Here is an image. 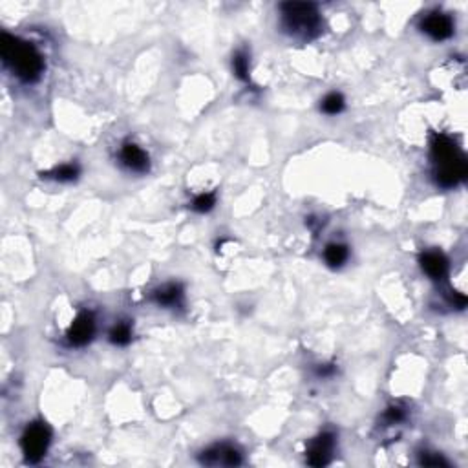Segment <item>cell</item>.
I'll use <instances>...</instances> for the list:
<instances>
[{"instance_id":"cell-1","label":"cell","mask_w":468,"mask_h":468,"mask_svg":"<svg viewBox=\"0 0 468 468\" xmlns=\"http://www.w3.org/2000/svg\"><path fill=\"white\" fill-rule=\"evenodd\" d=\"M0 48H2L4 63L15 72L17 77L26 83H32L41 77L42 70H44V61L33 44L22 41L19 37L4 33Z\"/></svg>"},{"instance_id":"cell-2","label":"cell","mask_w":468,"mask_h":468,"mask_svg":"<svg viewBox=\"0 0 468 468\" xmlns=\"http://www.w3.org/2000/svg\"><path fill=\"white\" fill-rule=\"evenodd\" d=\"M436 177L441 187H456L467 177V159L448 135H436L432 141Z\"/></svg>"},{"instance_id":"cell-3","label":"cell","mask_w":468,"mask_h":468,"mask_svg":"<svg viewBox=\"0 0 468 468\" xmlns=\"http://www.w3.org/2000/svg\"><path fill=\"white\" fill-rule=\"evenodd\" d=\"M284 26L289 33L304 39L315 37L320 30V15L313 4L307 2H287L282 6Z\"/></svg>"},{"instance_id":"cell-4","label":"cell","mask_w":468,"mask_h":468,"mask_svg":"<svg viewBox=\"0 0 468 468\" xmlns=\"http://www.w3.org/2000/svg\"><path fill=\"white\" fill-rule=\"evenodd\" d=\"M50 439H52V433H50V428L42 422H33L32 427L26 428V432L22 436V452H24V458L30 461V463H37L44 458L48 447H50Z\"/></svg>"},{"instance_id":"cell-5","label":"cell","mask_w":468,"mask_h":468,"mask_svg":"<svg viewBox=\"0 0 468 468\" xmlns=\"http://www.w3.org/2000/svg\"><path fill=\"white\" fill-rule=\"evenodd\" d=\"M199 461L208 467H236L242 463V454L231 445H216L205 450Z\"/></svg>"},{"instance_id":"cell-6","label":"cell","mask_w":468,"mask_h":468,"mask_svg":"<svg viewBox=\"0 0 468 468\" xmlns=\"http://www.w3.org/2000/svg\"><path fill=\"white\" fill-rule=\"evenodd\" d=\"M335 448V437L333 433L324 432L311 441L309 448H307V463L313 467H324L329 463L331 454Z\"/></svg>"},{"instance_id":"cell-7","label":"cell","mask_w":468,"mask_h":468,"mask_svg":"<svg viewBox=\"0 0 468 468\" xmlns=\"http://www.w3.org/2000/svg\"><path fill=\"white\" fill-rule=\"evenodd\" d=\"M95 333V320L92 313H81L68 329V340L73 346H84L88 344Z\"/></svg>"},{"instance_id":"cell-8","label":"cell","mask_w":468,"mask_h":468,"mask_svg":"<svg viewBox=\"0 0 468 468\" xmlns=\"http://www.w3.org/2000/svg\"><path fill=\"white\" fill-rule=\"evenodd\" d=\"M421 28L422 32L432 37L433 41H445L454 33L452 19L442 13H430L428 17H425Z\"/></svg>"},{"instance_id":"cell-9","label":"cell","mask_w":468,"mask_h":468,"mask_svg":"<svg viewBox=\"0 0 468 468\" xmlns=\"http://www.w3.org/2000/svg\"><path fill=\"white\" fill-rule=\"evenodd\" d=\"M421 267L430 278H433V280H441V278H445V275H447L448 262L442 253L428 251V253H425V255L421 256Z\"/></svg>"},{"instance_id":"cell-10","label":"cell","mask_w":468,"mask_h":468,"mask_svg":"<svg viewBox=\"0 0 468 468\" xmlns=\"http://www.w3.org/2000/svg\"><path fill=\"white\" fill-rule=\"evenodd\" d=\"M121 159L126 167L134 172H145L148 170V156L141 150L139 146L134 143H126L121 150Z\"/></svg>"},{"instance_id":"cell-11","label":"cell","mask_w":468,"mask_h":468,"mask_svg":"<svg viewBox=\"0 0 468 468\" xmlns=\"http://www.w3.org/2000/svg\"><path fill=\"white\" fill-rule=\"evenodd\" d=\"M183 298V289L182 286L177 284H167V286L159 287L156 293H154V300L159 304V306H177Z\"/></svg>"},{"instance_id":"cell-12","label":"cell","mask_w":468,"mask_h":468,"mask_svg":"<svg viewBox=\"0 0 468 468\" xmlns=\"http://www.w3.org/2000/svg\"><path fill=\"white\" fill-rule=\"evenodd\" d=\"M324 258L331 267L342 266L348 260V247L342 244H329L324 251Z\"/></svg>"},{"instance_id":"cell-13","label":"cell","mask_w":468,"mask_h":468,"mask_svg":"<svg viewBox=\"0 0 468 468\" xmlns=\"http://www.w3.org/2000/svg\"><path fill=\"white\" fill-rule=\"evenodd\" d=\"M233 68L236 77L242 81H249V57L245 52H238L233 57Z\"/></svg>"},{"instance_id":"cell-14","label":"cell","mask_w":468,"mask_h":468,"mask_svg":"<svg viewBox=\"0 0 468 468\" xmlns=\"http://www.w3.org/2000/svg\"><path fill=\"white\" fill-rule=\"evenodd\" d=\"M132 338V329L128 324H117L114 326V329L110 331V340L117 346H126L130 342Z\"/></svg>"},{"instance_id":"cell-15","label":"cell","mask_w":468,"mask_h":468,"mask_svg":"<svg viewBox=\"0 0 468 468\" xmlns=\"http://www.w3.org/2000/svg\"><path fill=\"white\" fill-rule=\"evenodd\" d=\"M344 108V97L340 94H329L326 99L322 101V110L326 114L335 115Z\"/></svg>"},{"instance_id":"cell-16","label":"cell","mask_w":468,"mask_h":468,"mask_svg":"<svg viewBox=\"0 0 468 468\" xmlns=\"http://www.w3.org/2000/svg\"><path fill=\"white\" fill-rule=\"evenodd\" d=\"M79 174V168L75 167V165H63V167L55 168V170L52 172V176L55 177V179H59V182H72V179H75Z\"/></svg>"},{"instance_id":"cell-17","label":"cell","mask_w":468,"mask_h":468,"mask_svg":"<svg viewBox=\"0 0 468 468\" xmlns=\"http://www.w3.org/2000/svg\"><path fill=\"white\" fill-rule=\"evenodd\" d=\"M214 203H216V196L214 194H199L198 198L194 199L193 207L194 211H198V213H208L211 208L214 207Z\"/></svg>"},{"instance_id":"cell-18","label":"cell","mask_w":468,"mask_h":468,"mask_svg":"<svg viewBox=\"0 0 468 468\" xmlns=\"http://www.w3.org/2000/svg\"><path fill=\"white\" fill-rule=\"evenodd\" d=\"M421 465H425V467H448V461H445L439 454H422Z\"/></svg>"},{"instance_id":"cell-19","label":"cell","mask_w":468,"mask_h":468,"mask_svg":"<svg viewBox=\"0 0 468 468\" xmlns=\"http://www.w3.org/2000/svg\"><path fill=\"white\" fill-rule=\"evenodd\" d=\"M404 410H402L401 406H391V408H388L386 410V422H390V425H396V422H401L402 419H404Z\"/></svg>"}]
</instances>
